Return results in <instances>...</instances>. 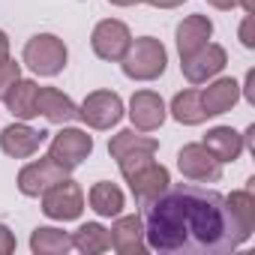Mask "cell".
<instances>
[{"instance_id": "30bf717a", "label": "cell", "mask_w": 255, "mask_h": 255, "mask_svg": "<svg viewBox=\"0 0 255 255\" xmlns=\"http://www.w3.org/2000/svg\"><path fill=\"white\" fill-rule=\"evenodd\" d=\"M225 63H228L225 48L216 45V42H207L198 51H192L189 57H183L180 69H183V75H186L189 84H207L210 78H216L225 69Z\"/></svg>"}, {"instance_id": "8fae6325", "label": "cell", "mask_w": 255, "mask_h": 255, "mask_svg": "<svg viewBox=\"0 0 255 255\" xmlns=\"http://www.w3.org/2000/svg\"><path fill=\"white\" fill-rule=\"evenodd\" d=\"M48 141V132L45 129H33L27 120H18V123H9L3 132H0V150L12 159H30L42 144Z\"/></svg>"}, {"instance_id": "603a6c76", "label": "cell", "mask_w": 255, "mask_h": 255, "mask_svg": "<svg viewBox=\"0 0 255 255\" xmlns=\"http://www.w3.org/2000/svg\"><path fill=\"white\" fill-rule=\"evenodd\" d=\"M171 117L183 126H198L207 120L204 105H201V93L198 90H183L171 99Z\"/></svg>"}, {"instance_id": "7402d4cb", "label": "cell", "mask_w": 255, "mask_h": 255, "mask_svg": "<svg viewBox=\"0 0 255 255\" xmlns=\"http://www.w3.org/2000/svg\"><path fill=\"white\" fill-rule=\"evenodd\" d=\"M225 201H228V210H231L243 240H249L252 231H255V195H252V189H237Z\"/></svg>"}, {"instance_id": "f1b7e54d", "label": "cell", "mask_w": 255, "mask_h": 255, "mask_svg": "<svg viewBox=\"0 0 255 255\" xmlns=\"http://www.w3.org/2000/svg\"><path fill=\"white\" fill-rule=\"evenodd\" d=\"M147 3H150L153 9H177V6L186 3V0H147Z\"/></svg>"}, {"instance_id": "83f0119b", "label": "cell", "mask_w": 255, "mask_h": 255, "mask_svg": "<svg viewBox=\"0 0 255 255\" xmlns=\"http://www.w3.org/2000/svg\"><path fill=\"white\" fill-rule=\"evenodd\" d=\"M252 15H246L243 18V24H240V42L246 45V48H255V33H252Z\"/></svg>"}, {"instance_id": "d6a6232c", "label": "cell", "mask_w": 255, "mask_h": 255, "mask_svg": "<svg viewBox=\"0 0 255 255\" xmlns=\"http://www.w3.org/2000/svg\"><path fill=\"white\" fill-rule=\"evenodd\" d=\"M237 3L243 6V12H246V15H255V0H237Z\"/></svg>"}, {"instance_id": "7c38bea8", "label": "cell", "mask_w": 255, "mask_h": 255, "mask_svg": "<svg viewBox=\"0 0 255 255\" xmlns=\"http://www.w3.org/2000/svg\"><path fill=\"white\" fill-rule=\"evenodd\" d=\"M66 177V171L51 159V156H42V159H36V162H27L21 171H18V189H21V195H27V198H39L45 189H51L57 180H63Z\"/></svg>"}, {"instance_id": "52a82bcc", "label": "cell", "mask_w": 255, "mask_h": 255, "mask_svg": "<svg viewBox=\"0 0 255 255\" xmlns=\"http://www.w3.org/2000/svg\"><path fill=\"white\" fill-rule=\"evenodd\" d=\"M132 42V33L129 27H126L123 21L117 18H105L93 27L90 33V48L99 60H108V63H120V57L126 54V48H129Z\"/></svg>"}, {"instance_id": "484cf974", "label": "cell", "mask_w": 255, "mask_h": 255, "mask_svg": "<svg viewBox=\"0 0 255 255\" xmlns=\"http://www.w3.org/2000/svg\"><path fill=\"white\" fill-rule=\"evenodd\" d=\"M18 78H21V66H18L15 60H3V63H0V99L9 93V87H12Z\"/></svg>"}, {"instance_id": "836d02e7", "label": "cell", "mask_w": 255, "mask_h": 255, "mask_svg": "<svg viewBox=\"0 0 255 255\" xmlns=\"http://www.w3.org/2000/svg\"><path fill=\"white\" fill-rule=\"evenodd\" d=\"M111 6H135V3H144V0H108Z\"/></svg>"}, {"instance_id": "e0dca14e", "label": "cell", "mask_w": 255, "mask_h": 255, "mask_svg": "<svg viewBox=\"0 0 255 255\" xmlns=\"http://www.w3.org/2000/svg\"><path fill=\"white\" fill-rule=\"evenodd\" d=\"M210 36H213V21L207 15H186L177 24V51H180V60L189 57L192 51H198L201 45H207Z\"/></svg>"}, {"instance_id": "9c48e42d", "label": "cell", "mask_w": 255, "mask_h": 255, "mask_svg": "<svg viewBox=\"0 0 255 255\" xmlns=\"http://www.w3.org/2000/svg\"><path fill=\"white\" fill-rule=\"evenodd\" d=\"M177 168L192 183H216L222 177V162L204 144H186V147H180Z\"/></svg>"}, {"instance_id": "4dcf8cb0", "label": "cell", "mask_w": 255, "mask_h": 255, "mask_svg": "<svg viewBox=\"0 0 255 255\" xmlns=\"http://www.w3.org/2000/svg\"><path fill=\"white\" fill-rule=\"evenodd\" d=\"M207 3H210L213 9H222V12H228V9H234V6H237V0H207Z\"/></svg>"}, {"instance_id": "44dd1931", "label": "cell", "mask_w": 255, "mask_h": 255, "mask_svg": "<svg viewBox=\"0 0 255 255\" xmlns=\"http://www.w3.org/2000/svg\"><path fill=\"white\" fill-rule=\"evenodd\" d=\"M90 207L99 213V216H120L123 207H126V198H123V189L108 183V180H99L90 186V195H87Z\"/></svg>"}, {"instance_id": "f546056e", "label": "cell", "mask_w": 255, "mask_h": 255, "mask_svg": "<svg viewBox=\"0 0 255 255\" xmlns=\"http://www.w3.org/2000/svg\"><path fill=\"white\" fill-rule=\"evenodd\" d=\"M3 60H9V36L0 30V63Z\"/></svg>"}, {"instance_id": "9a60e30c", "label": "cell", "mask_w": 255, "mask_h": 255, "mask_svg": "<svg viewBox=\"0 0 255 255\" xmlns=\"http://www.w3.org/2000/svg\"><path fill=\"white\" fill-rule=\"evenodd\" d=\"M36 111L57 126H66L72 120H78V105L57 87H39L36 90Z\"/></svg>"}, {"instance_id": "4fadbf2b", "label": "cell", "mask_w": 255, "mask_h": 255, "mask_svg": "<svg viewBox=\"0 0 255 255\" xmlns=\"http://www.w3.org/2000/svg\"><path fill=\"white\" fill-rule=\"evenodd\" d=\"M165 117H168V108H165L159 93H153V90H135L132 93V99H129V120H132V126L138 132L159 129V126L165 123Z\"/></svg>"}, {"instance_id": "ba28073f", "label": "cell", "mask_w": 255, "mask_h": 255, "mask_svg": "<svg viewBox=\"0 0 255 255\" xmlns=\"http://www.w3.org/2000/svg\"><path fill=\"white\" fill-rule=\"evenodd\" d=\"M123 177H126V183H129V192H132V198H135V204H138V207L150 204L159 192H165V189L171 186V174H168V168H165V165H159L156 159H150V162L138 165L135 171L123 174Z\"/></svg>"}, {"instance_id": "4316f807", "label": "cell", "mask_w": 255, "mask_h": 255, "mask_svg": "<svg viewBox=\"0 0 255 255\" xmlns=\"http://www.w3.org/2000/svg\"><path fill=\"white\" fill-rule=\"evenodd\" d=\"M9 252H15V234L0 222V255H9Z\"/></svg>"}, {"instance_id": "6da1fadb", "label": "cell", "mask_w": 255, "mask_h": 255, "mask_svg": "<svg viewBox=\"0 0 255 255\" xmlns=\"http://www.w3.org/2000/svg\"><path fill=\"white\" fill-rule=\"evenodd\" d=\"M144 240L162 255H219L243 243L228 201L204 186H168L144 204Z\"/></svg>"}, {"instance_id": "d4e9b609", "label": "cell", "mask_w": 255, "mask_h": 255, "mask_svg": "<svg viewBox=\"0 0 255 255\" xmlns=\"http://www.w3.org/2000/svg\"><path fill=\"white\" fill-rule=\"evenodd\" d=\"M30 249L36 255H66L72 246V237L60 228H36L30 234Z\"/></svg>"}, {"instance_id": "3957f363", "label": "cell", "mask_w": 255, "mask_h": 255, "mask_svg": "<svg viewBox=\"0 0 255 255\" xmlns=\"http://www.w3.org/2000/svg\"><path fill=\"white\" fill-rule=\"evenodd\" d=\"M66 60H69V51H66L63 39L54 33H36L24 45V63L30 66V72H36L42 78L60 75L66 69Z\"/></svg>"}, {"instance_id": "ac0fdd59", "label": "cell", "mask_w": 255, "mask_h": 255, "mask_svg": "<svg viewBox=\"0 0 255 255\" xmlns=\"http://www.w3.org/2000/svg\"><path fill=\"white\" fill-rule=\"evenodd\" d=\"M201 144H204L219 162H237L240 153L246 150V147H243V135H240L237 129H231V126H213V129L204 135Z\"/></svg>"}, {"instance_id": "ffe728a7", "label": "cell", "mask_w": 255, "mask_h": 255, "mask_svg": "<svg viewBox=\"0 0 255 255\" xmlns=\"http://www.w3.org/2000/svg\"><path fill=\"white\" fill-rule=\"evenodd\" d=\"M36 84L33 81H27V78H18L12 87H9V93L3 96V102H6V108L12 111V117H18V120H33L39 111H36Z\"/></svg>"}, {"instance_id": "1f68e13d", "label": "cell", "mask_w": 255, "mask_h": 255, "mask_svg": "<svg viewBox=\"0 0 255 255\" xmlns=\"http://www.w3.org/2000/svg\"><path fill=\"white\" fill-rule=\"evenodd\" d=\"M252 81H255V72L249 69V72H246V99H249V102H255V93H252Z\"/></svg>"}, {"instance_id": "8992f818", "label": "cell", "mask_w": 255, "mask_h": 255, "mask_svg": "<svg viewBox=\"0 0 255 255\" xmlns=\"http://www.w3.org/2000/svg\"><path fill=\"white\" fill-rule=\"evenodd\" d=\"M78 117L90 126V129H111L123 120V99L114 90H93L84 96Z\"/></svg>"}, {"instance_id": "cb8c5ba5", "label": "cell", "mask_w": 255, "mask_h": 255, "mask_svg": "<svg viewBox=\"0 0 255 255\" xmlns=\"http://www.w3.org/2000/svg\"><path fill=\"white\" fill-rule=\"evenodd\" d=\"M72 246L81 249L84 255H99L105 249H111V231L99 222H84L75 234H72Z\"/></svg>"}, {"instance_id": "d6986e66", "label": "cell", "mask_w": 255, "mask_h": 255, "mask_svg": "<svg viewBox=\"0 0 255 255\" xmlns=\"http://www.w3.org/2000/svg\"><path fill=\"white\" fill-rule=\"evenodd\" d=\"M159 141L150 135H141L138 129H123L108 141V153L111 159H123V156H135V153H156Z\"/></svg>"}, {"instance_id": "5bb4252c", "label": "cell", "mask_w": 255, "mask_h": 255, "mask_svg": "<svg viewBox=\"0 0 255 255\" xmlns=\"http://www.w3.org/2000/svg\"><path fill=\"white\" fill-rule=\"evenodd\" d=\"M111 246L120 255H144L147 252L144 219L138 213H132V216H117V222L111 228Z\"/></svg>"}, {"instance_id": "2e32d148", "label": "cell", "mask_w": 255, "mask_h": 255, "mask_svg": "<svg viewBox=\"0 0 255 255\" xmlns=\"http://www.w3.org/2000/svg\"><path fill=\"white\" fill-rule=\"evenodd\" d=\"M240 99V84L234 78H216L213 84H207L201 90V105L207 117H219L225 111H231Z\"/></svg>"}, {"instance_id": "5b68a950", "label": "cell", "mask_w": 255, "mask_h": 255, "mask_svg": "<svg viewBox=\"0 0 255 255\" xmlns=\"http://www.w3.org/2000/svg\"><path fill=\"white\" fill-rule=\"evenodd\" d=\"M90 153H93V138H90L84 129H75V126H63V129L51 138V147H48V156H51L66 174L75 171Z\"/></svg>"}, {"instance_id": "277c9868", "label": "cell", "mask_w": 255, "mask_h": 255, "mask_svg": "<svg viewBox=\"0 0 255 255\" xmlns=\"http://www.w3.org/2000/svg\"><path fill=\"white\" fill-rule=\"evenodd\" d=\"M84 210V192L75 180L63 177L57 180L51 189L42 192V213L48 219H57V222H72L78 219Z\"/></svg>"}, {"instance_id": "7a4b0ae2", "label": "cell", "mask_w": 255, "mask_h": 255, "mask_svg": "<svg viewBox=\"0 0 255 255\" xmlns=\"http://www.w3.org/2000/svg\"><path fill=\"white\" fill-rule=\"evenodd\" d=\"M120 66H123V75L132 81H156L168 66V51L159 39L138 36L129 42L126 54L120 57Z\"/></svg>"}]
</instances>
